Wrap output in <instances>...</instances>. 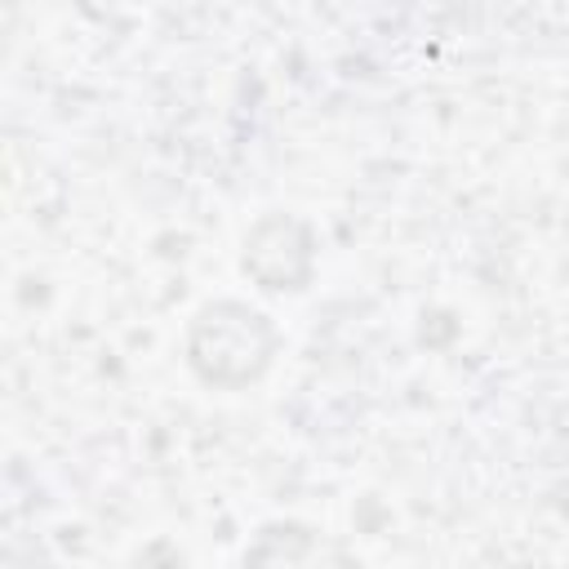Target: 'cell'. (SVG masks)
I'll return each mask as SVG.
<instances>
[{"mask_svg":"<svg viewBox=\"0 0 569 569\" xmlns=\"http://www.w3.org/2000/svg\"><path fill=\"white\" fill-rule=\"evenodd\" d=\"M280 325L262 307L244 298H213L187 320L182 360L196 382L213 391H244L267 378L280 356Z\"/></svg>","mask_w":569,"mask_h":569,"instance_id":"6da1fadb","label":"cell"},{"mask_svg":"<svg viewBox=\"0 0 569 569\" xmlns=\"http://www.w3.org/2000/svg\"><path fill=\"white\" fill-rule=\"evenodd\" d=\"M240 271L267 293H302L316 276V231L298 213H262L240 244Z\"/></svg>","mask_w":569,"mask_h":569,"instance_id":"7a4b0ae2","label":"cell"},{"mask_svg":"<svg viewBox=\"0 0 569 569\" xmlns=\"http://www.w3.org/2000/svg\"><path fill=\"white\" fill-rule=\"evenodd\" d=\"M240 569H360V565L333 533L307 520H267L249 538Z\"/></svg>","mask_w":569,"mask_h":569,"instance_id":"3957f363","label":"cell"}]
</instances>
